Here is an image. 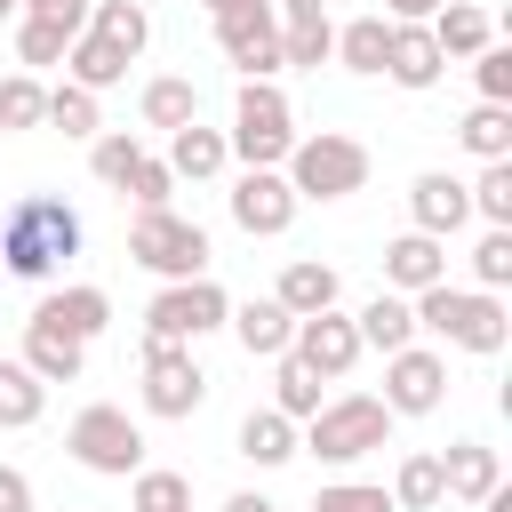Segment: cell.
<instances>
[{"label":"cell","instance_id":"cell-1","mask_svg":"<svg viewBox=\"0 0 512 512\" xmlns=\"http://www.w3.org/2000/svg\"><path fill=\"white\" fill-rule=\"evenodd\" d=\"M80 208L56 200V192H24L8 216H0V272L8 280H56L72 256H80Z\"/></svg>","mask_w":512,"mask_h":512},{"label":"cell","instance_id":"cell-2","mask_svg":"<svg viewBox=\"0 0 512 512\" xmlns=\"http://www.w3.org/2000/svg\"><path fill=\"white\" fill-rule=\"evenodd\" d=\"M408 312H416V336H440L448 352H480V360H496V352H504V336H512L504 296H488V288H456V280L416 288V296H408Z\"/></svg>","mask_w":512,"mask_h":512},{"label":"cell","instance_id":"cell-3","mask_svg":"<svg viewBox=\"0 0 512 512\" xmlns=\"http://www.w3.org/2000/svg\"><path fill=\"white\" fill-rule=\"evenodd\" d=\"M392 408L376 400V392H336V400H320V416H304L296 424V456H312V464H328V472H352L360 456H376L384 440H392Z\"/></svg>","mask_w":512,"mask_h":512},{"label":"cell","instance_id":"cell-4","mask_svg":"<svg viewBox=\"0 0 512 512\" xmlns=\"http://www.w3.org/2000/svg\"><path fill=\"white\" fill-rule=\"evenodd\" d=\"M280 176H288L296 200H320V208H328V200H352V192H368V144L344 136V128L296 136L288 160H280Z\"/></svg>","mask_w":512,"mask_h":512},{"label":"cell","instance_id":"cell-5","mask_svg":"<svg viewBox=\"0 0 512 512\" xmlns=\"http://www.w3.org/2000/svg\"><path fill=\"white\" fill-rule=\"evenodd\" d=\"M64 448H72V464L96 472V480H136V472H144V424H136L120 400H88V408L64 424Z\"/></svg>","mask_w":512,"mask_h":512},{"label":"cell","instance_id":"cell-6","mask_svg":"<svg viewBox=\"0 0 512 512\" xmlns=\"http://www.w3.org/2000/svg\"><path fill=\"white\" fill-rule=\"evenodd\" d=\"M224 144H232L240 168H280V160H288V144H296V104L280 96V80H240Z\"/></svg>","mask_w":512,"mask_h":512},{"label":"cell","instance_id":"cell-7","mask_svg":"<svg viewBox=\"0 0 512 512\" xmlns=\"http://www.w3.org/2000/svg\"><path fill=\"white\" fill-rule=\"evenodd\" d=\"M128 264H144L160 288H168V280H200V272H208V232H200L192 216H176V208H136V224H128Z\"/></svg>","mask_w":512,"mask_h":512},{"label":"cell","instance_id":"cell-8","mask_svg":"<svg viewBox=\"0 0 512 512\" xmlns=\"http://www.w3.org/2000/svg\"><path fill=\"white\" fill-rule=\"evenodd\" d=\"M232 320V296L200 272V280H168L152 304H144V344H200Z\"/></svg>","mask_w":512,"mask_h":512},{"label":"cell","instance_id":"cell-9","mask_svg":"<svg viewBox=\"0 0 512 512\" xmlns=\"http://www.w3.org/2000/svg\"><path fill=\"white\" fill-rule=\"evenodd\" d=\"M136 400H144V416H160V424L200 416V400H208V368H200V352H192V344H144Z\"/></svg>","mask_w":512,"mask_h":512},{"label":"cell","instance_id":"cell-10","mask_svg":"<svg viewBox=\"0 0 512 512\" xmlns=\"http://www.w3.org/2000/svg\"><path fill=\"white\" fill-rule=\"evenodd\" d=\"M392 416H432L448 408V352L440 344H408V352H384V392H376Z\"/></svg>","mask_w":512,"mask_h":512},{"label":"cell","instance_id":"cell-11","mask_svg":"<svg viewBox=\"0 0 512 512\" xmlns=\"http://www.w3.org/2000/svg\"><path fill=\"white\" fill-rule=\"evenodd\" d=\"M208 24H216V48H224V64L240 80H280V16H272V0H248V8L208 16Z\"/></svg>","mask_w":512,"mask_h":512},{"label":"cell","instance_id":"cell-12","mask_svg":"<svg viewBox=\"0 0 512 512\" xmlns=\"http://www.w3.org/2000/svg\"><path fill=\"white\" fill-rule=\"evenodd\" d=\"M224 208H232V224L248 232V240H280L288 224H296V192H288V176L280 168H240L232 176V192H224Z\"/></svg>","mask_w":512,"mask_h":512},{"label":"cell","instance_id":"cell-13","mask_svg":"<svg viewBox=\"0 0 512 512\" xmlns=\"http://www.w3.org/2000/svg\"><path fill=\"white\" fill-rule=\"evenodd\" d=\"M288 360H304L320 384H344V376L360 368V328H352V312H312V320H296Z\"/></svg>","mask_w":512,"mask_h":512},{"label":"cell","instance_id":"cell-14","mask_svg":"<svg viewBox=\"0 0 512 512\" xmlns=\"http://www.w3.org/2000/svg\"><path fill=\"white\" fill-rule=\"evenodd\" d=\"M464 224H472V192H464V176H448V168H424V176L408 184V232L456 240Z\"/></svg>","mask_w":512,"mask_h":512},{"label":"cell","instance_id":"cell-15","mask_svg":"<svg viewBox=\"0 0 512 512\" xmlns=\"http://www.w3.org/2000/svg\"><path fill=\"white\" fill-rule=\"evenodd\" d=\"M32 320L56 328V336H72V344H96V336L112 328V296H104L96 280H64V288H48V296L32 304Z\"/></svg>","mask_w":512,"mask_h":512},{"label":"cell","instance_id":"cell-16","mask_svg":"<svg viewBox=\"0 0 512 512\" xmlns=\"http://www.w3.org/2000/svg\"><path fill=\"white\" fill-rule=\"evenodd\" d=\"M336 296H344V280H336V264H328V256H288V264H280V280H272V304H280L288 320L336 312Z\"/></svg>","mask_w":512,"mask_h":512},{"label":"cell","instance_id":"cell-17","mask_svg":"<svg viewBox=\"0 0 512 512\" xmlns=\"http://www.w3.org/2000/svg\"><path fill=\"white\" fill-rule=\"evenodd\" d=\"M440 72H448V56L432 48V32H424V24H392V40H384V80L408 88V96H424V88H440Z\"/></svg>","mask_w":512,"mask_h":512},{"label":"cell","instance_id":"cell-18","mask_svg":"<svg viewBox=\"0 0 512 512\" xmlns=\"http://www.w3.org/2000/svg\"><path fill=\"white\" fill-rule=\"evenodd\" d=\"M432 280H448V240H432V232L384 240V288H392V296H416V288H432Z\"/></svg>","mask_w":512,"mask_h":512},{"label":"cell","instance_id":"cell-19","mask_svg":"<svg viewBox=\"0 0 512 512\" xmlns=\"http://www.w3.org/2000/svg\"><path fill=\"white\" fill-rule=\"evenodd\" d=\"M424 32H432V48H440L448 64H472V56H480V48L496 40V16H488L480 0H440Z\"/></svg>","mask_w":512,"mask_h":512},{"label":"cell","instance_id":"cell-20","mask_svg":"<svg viewBox=\"0 0 512 512\" xmlns=\"http://www.w3.org/2000/svg\"><path fill=\"white\" fill-rule=\"evenodd\" d=\"M432 456H440V488H448L456 504H480V496L504 480V464H496L488 440H448V448H432Z\"/></svg>","mask_w":512,"mask_h":512},{"label":"cell","instance_id":"cell-21","mask_svg":"<svg viewBox=\"0 0 512 512\" xmlns=\"http://www.w3.org/2000/svg\"><path fill=\"white\" fill-rule=\"evenodd\" d=\"M160 160H168V176H176V184H208V176H224V168H232V144H224V128H200V120H192V128H176V136H168V152H160Z\"/></svg>","mask_w":512,"mask_h":512},{"label":"cell","instance_id":"cell-22","mask_svg":"<svg viewBox=\"0 0 512 512\" xmlns=\"http://www.w3.org/2000/svg\"><path fill=\"white\" fill-rule=\"evenodd\" d=\"M224 328H232V344H240L248 360H280V352H288V336H296V320H288L272 296H248V304H232V320H224Z\"/></svg>","mask_w":512,"mask_h":512},{"label":"cell","instance_id":"cell-23","mask_svg":"<svg viewBox=\"0 0 512 512\" xmlns=\"http://www.w3.org/2000/svg\"><path fill=\"white\" fill-rule=\"evenodd\" d=\"M88 24L80 16H16V72H48V64H64V48L80 40Z\"/></svg>","mask_w":512,"mask_h":512},{"label":"cell","instance_id":"cell-24","mask_svg":"<svg viewBox=\"0 0 512 512\" xmlns=\"http://www.w3.org/2000/svg\"><path fill=\"white\" fill-rule=\"evenodd\" d=\"M352 328H360V352H408V344H416V312H408V296H392V288H376V296L352 312Z\"/></svg>","mask_w":512,"mask_h":512},{"label":"cell","instance_id":"cell-25","mask_svg":"<svg viewBox=\"0 0 512 512\" xmlns=\"http://www.w3.org/2000/svg\"><path fill=\"white\" fill-rule=\"evenodd\" d=\"M232 448H240V456H248L256 472H280V464L296 456V424H288V416H280V408L264 400V408H248V416H240Z\"/></svg>","mask_w":512,"mask_h":512},{"label":"cell","instance_id":"cell-26","mask_svg":"<svg viewBox=\"0 0 512 512\" xmlns=\"http://www.w3.org/2000/svg\"><path fill=\"white\" fill-rule=\"evenodd\" d=\"M40 384H80V368H88V344H72V336H56V328H40V320H24V352H16Z\"/></svg>","mask_w":512,"mask_h":512},{"label":"cell","instance_id":"cell-27","mask_svg":"<svg viewBox=\"0 0 512 512\" xmlns=\"http://www.w3.org/2000/svg\"><path fill=\"white\" fill-rule=\"evenodd\" d=\"M128 64H136V56H120V48H112V40H96V32H80V40L64 48V80H72V88H88V96L120 88V80H128Z\"/></svg>","mask_w":512,"mask_h":512},{"label":"cell","instance_id":"cell-28","mask_svg":"<svg viewBox=\"0 0 512 512\" xmlns=\"http://www.w3.org/2000/svg\"><path fill=\"white\" fill-rule=\"evenodd\" d=\"M144 128H160V136H176V128H192L200 120V88L184 80V72H160V80H144Z\"/></svg>","mask_w":512,"mask_h":512},{"label":"cell","instance_id":"cell-29","mask_svg":"<svg viewBox=\"0 0 512 512\" xmlns=\"http://www.w3.org/2000/svg\"><path fill=\"white\" fill-rule=\"evenodd\" d=\"M88 32L112 40L120 56H144V40H152V8H144V0H88Z\"/></svg>","mask_w":512,"mask_h":512},{"label":"cell","instance_id":"cell-30","mask_svg":"<svg viewBox=\"0 0 512 512\" xmlns=\"http://www.w3.org/2000/svg\"><path fill=\"white\" fill-rule=\"evenodd\" d=\"M384 40H392L384 16H352V24H336V56L328 64H344L360 80H384Z\"/></svg>","mask_w":512,"mask_h":512},{"label":"cell","instance_id":"cell-31","mask_svg":"<svg viewBox=\"0 0 512 512\" xmlns=\"http://www.w3.org/2000/svg\"><path fill=\"white\" fill-rule=\"evenodd\" d=\"M48 416V384L24 360H0V432H32Z\"/></svg>","mask_w":512,"mask_h":512},{"label":"cell","instance_id":"cell-32","mask_svg":"<svg viewBox=\"0 0 512 512\" xmlns=\"http://www.w3.org/2000/svg\"><path fill=\"white\" fill-rule=\"evenodd\" d=\"M440 504H448V488H440V456H432V448L400 456V472H392V512H440Z\"/></svg>","mask_w":512,"mask_h":512},{"label":"cell","instance_id":"cell-33","mask_svg":"<svg viewBox=\"0 0 512 512\" xmlns=\"http://www.w3.org/2000/svg\"><path fill=\"white\" fill-rule=\"evenodd\" d=\"M456 144L472 160H512V104H472L456 120Z\"/></svg>","mask_w":512,"mask_h":512},{"label":"cell","instance_id":"cell-34","mask_svg":"<svg viewBox=\"0 0 512 512\" xmlns=\"http://www.w3.org/2000/svg\"><path fill=\"white\" fill-rule=\"evenodd\" d=\"M40 128H64V136H104V112H96V96L88 88H72V80H56L48 88V112H40Z\"/></svg>","mask_w":512,"mask_h":512},{"label":"cell","instance_id":"cell-35","mask_svg":"<svg viewBox=\"0 0 512 512\" xmlns=\"http://www.w3.org/2000/svg\"><path fill=\"white\" fill-rule=\"evenodd\" d=\"M464 192H472V216L488 232H512V160H480V176Z\"/></svg>","mask_w":512,"mask_h":512},{"label":"cell","instance_id":"cell-36","mask_svg":"<svg viewBox=\"0 0 512 512\" xmlns=\"http://www.w3.org/2000/svg\"><path fill=\"white\" fill-rule=\"evenodd\" d=\"M272 408L288 416V424H304V416H320V376L304 368V360H272Z\"/></svg>","mask_w":512,"mask_h":512},{"label":"cell","instance_id":"cell-37","mask_svg":"<svg viewBox=\"0 0 512 512\" xmlns=\"http://www.w3.org/2000/svg\"><path fill=\"white\" fill-rule=\"evenodd\" d=\"M128 512H192V480L168 472V464H144L128 480Z\"/></svg>","mask_w":512,"mask_h":512},{"label":"cell","instance_id":"cell-38","mask_svg":"<svg viewBox=\"0 0 512 512\" xmlns=\"http://www.w3.org/2000/svg\"><path fill=\"white\" fill-rule=\"evenodd\" d=\"M144 160V136L136 128H104V136H88V168H96V184H128V168Z\"/></svg>","mask_w":512,"mask_h":512},{"label":"cell","instance_id":"cell-39","mask_svg":"<svg viewBox=\"0 0 512 512\" xmlns=\"http://www.w3.org/2000/svg\"><path fill=\"white\" fill-rule=\"evenodd\" d=\"M40 112H48V88H40L32 72H8V80H0V136L40 128Z\"/></svg>","mask_w":512,"mask_h":512},{"label":"cell","instance_id":"cell-40","mask_svg":"<svg viewBox=\"0 0 512 512\" xmlns=\"http://www.w3.org/2000/svg\"><path fill=\"white\" fill-rule=\"evenodd\" d=\"M336 56V24H296L280 32V72H320Z\"/></svg>","mask_w":512,"mask_h":512},{"label":"cell","instance_id":"cell-41","mask_svg":"<svg viewBox=\"0 0 512 512\" xmlns=\"http://www.w3.org/2000/svg\"><path fill=\"white\" fill-rule=\"evenodd\" d=\"M472 288H488V296L512 288V232H488L480 224V240H472Z\"/></svg>","mask_w":512,"mask_h":512},{"label":"cell","instance_id":"cell-42","mask_svg":"<svg viewBox=\"0 0 512 512\" xmlns=\"http://www.w3.org/2000/svg\"><path fill=\"white\" fill-rule=\"evenodd\" d=\"M120 200H136V208H168V200H176V176H168V160H160V152H144V160L128 168Z\"/></svg>","mask_w":512,"mask_h":512},{"label":"cell","instance_id":"cell-43","mask_svg":"<svg viewBox=\"0 0 512 512\" xmlns=\"http://www.w3.org/2000/svg\"><path fill=\"white\" fill-rule=\"evenodd\" d=\"M312 512H392V488H376V480H328L312 496Z\"/></svg>","mask_w":512,"mask_h":512},{"label":"cell","instance_id":"cell-44","mask_svg":"<svg viewBox=\"0 0 512 512\" xmlns=\"http://www.w3.org/2000/svg\"><path fill=\"white\" fill-rule=\"evenodd\" d=\"M472 80H480V104H512V48L488 40V48L472 56Z\"/></svg>","mask_w":512,"mask_h":512},{"label":"cell","instance_id":"cell-45","mask_svg":"<svg viewBox=\"0 0 512 512\" xmlns=\"http://www.w3.org/2000/svg\"><path fill=\"white\" fill-rule=\"evenodd\" d=\"M272 16H280V32H296V24H336L328 0H272Z\"/></svg>","mask_w":512,"mask_h":512},{"label":"cell","instance_id":"cell-46","mask_svg":"<svg viewBox=\"0 0 512 512\" xmlns=\"http://www.w3.org/2000/svg\"><path fill=\"white\" fill-rule=\"evenodd\" d=\"M0 512H32V480L16 464H0Z\"/></svg>","mask_w":512,"mask_h":512},{"label":"cell","instance_id":"cell-47","mask_svg":"<svg viewBox=\"0 0 512 512\" xmlns=\"http://www.w3.org/2000/svg\"><path fill=\"white\" fill-rule=\"evenodd\" d=\"M16 16H80L88 24V0H16Z\"/></svg>","mask_w":512,"mask_h":512},{"label":"cell","instance_id":"cell-48","mask_svg":"<svg viewBox=\"0 0 512 512\" xmlns=\"http://www.w3.org/2000/svg\"><path fill=\"white\" fill-rule=\"evenodd\" d=\"M440 0H384V24H432Z\"/></svg>","mask_w":512,"mask_h":512},{"label":"cell","instance_id":"cell-49","mask_svg":"<svg viewBox=\"0 0 512 512\" xmlns=\"http://www.w3.org/2000/svg\"><path fill=\"white\" fill-rule=\"evenodd\" d=\"M224 512H280L272 496H256V488H240V496H224Z\"/></svg>","mask_w":512,"mask_h":512},{"label":"cell","instance_id":"cell-50","mask_svg":"<svg viewBox=\"0 0 512 512\" xmlns=\"http://www.w3.org/2000/svg\"><path fill=\"white\" fill-rule=\"evenodd\" d=\"M200 8H208V16H232V8H248V0H200Z\"/></svg>","mask_w":512,"mask_h":512},{"label":"cell","instance_id":"cell-51","mask_svg":"<svg viewBox=\"0 0 512 512\" xmlns=\"http://www.w3.org/2000/svg\"><path fill=\"white\" fill-rule=\"evenodd\" d=\"M0 24H16V0H0Z\"/></svg>","mask_w":512,"mask_h":512},{"label":"cell","instance_id":"cell-52","mask_svg":"<svg viewBox=\"0 0 512 512\" xmlns=\"http://www.w3.org/2000/svg\"><path fill=\"white\" fill-rule=\"evenodd\" d=\"M0 144H8V136H0Z\"/></svg>","mask_w":512,"mask_h":512}]
</instances>
